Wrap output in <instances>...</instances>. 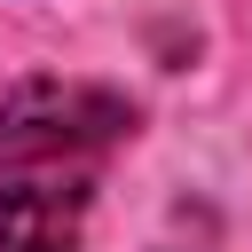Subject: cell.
<instances>
[{
	"label": "cell",
	"instance_id": "obj_1",
	"mask_svg": "<svg viewBox=\"0 0 252 252\" xmlns=\"http://www.w3.org/2000/svg\"><path fill=\"white\" fill-rule=\"evenodd\" d=\"M126 134V94L94 79H24L0 94V165H102Z\"/></svg>",
	"mask_w": 252,
	"mask_h": 252
},
{
	"label": "cell",
	"instance_id": "obj_2",
	"mask_svg": "<svg viewBox=\"0 0 252 252\" xmlns=\"http://www.w3.org/2000/svg\"><path fill=\"white\" fill-rule=\"evenodd\" d=\"M102 165H0V252H79Z\"/></svg>",
	"mask_w": 252,
	"mask_h": 252
}]
</instances>
